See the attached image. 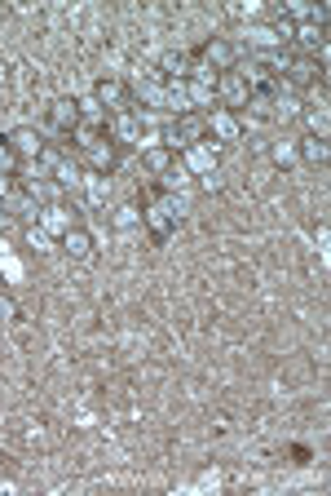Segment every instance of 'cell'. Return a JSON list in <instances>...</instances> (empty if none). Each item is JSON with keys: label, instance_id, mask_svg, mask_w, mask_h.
Listing matches in <instances>:
<instances>
[{"label": "cell", "instance_id": "cell-1", "mask_svg": "<svg viewBox=\"0 0 331 496\" xmlns=\"http://www.w3.org/2000/svg\"><path fill=\"white\" fill-rule=\"evenodd\" d=\"M319 85H327V67L314 58V54H292V58H283V80H279V89L274 94H305V89H319Z\"/></svg>", "mask_w": 331, "mask_h": 496}, {"label": "cell", "instance_id": "cell-2", "mask_svg": "<svg viewBox=\"0 0 331 496\" xmlns=\"http://www.w3.org/2000/svg\"><path fill=\"white\" fill-rule=\"evenodd\" d=\"M204 137H208V124H204V116H199V112H182L177 120L164 128V137H159V142H164L173 155H182V151L199 146Z\"/></svg>", "mask_w": 331, "mask_h": 496}, {"label": "cell", "instance_id": "cell-3", "mask_svg": "<svg viewBox=\"0 0 331 496\" xmlns=\"http://www.w3.org/2000/svg\"><path fill=\"white\" fill-rule=\"evenodd\" d=\"M177 222H182V218L168 209L164 191H150V200H146V209H141V227L150 231V240H155V244H168L173 231H177Z\"/></svg>", "mask_w": 331, "mask_h": 496}, {"label": "cell", "instance_id": "cell-4", "mask_svg": "<svg viewBox=\"0 0 331 496\" xmlns=\"http://www.w3.org/2000/svg\"><path fill=\"white\" fill-rule=\"evenodd\" d=\"M238 58H243V54H238V45H234L230 36H213V40H204V45L195 49V62H199V67H208L213 76L234 71V67H238Z\"/></svg>", "mask_w": 331, "mask_h": 496}, {"label": "cell", "instance_id": "cell-5", "mask_svg": "<svg viewBox=\"0 0 331 496\" xmlns=\"http://www.w3.org/2000/svg\"><path fill=\"white\" fill-rule=\"evenodd\" d=\"M238 76L247 80V89H279V80H283V54H256Z\"/></svg>", "mask_w": 331, "mask_h": 496}, {"label": "cell", "instance_id": "cell-6", "mask_svg": "<svg viewBox=\"0 0 331 496\" xmlns=\"http://www.w3.org/2000/svg\"><path fill=\"white\" fill-rule=\"evenodd\" d=\"M93 98H98V107H102L107 116L133 112V94H128V85H124L119 76H98V80H93Z\"/></svg>", "mask_w": 331, "mask_h": 496}, {"label": "cell", "instance_id": "cell-7", "mask_svg": "<svg viewBox=\"0 0 331 496\" xmlns=\"http://www.w3.org/2000/svg\"><path fill=\"white\" fill-rule=\"evenodd\" d=\"M119 155H124V151H119V146L110 142L107 133H102V137H98V142H93L89 151H80V164H85V169H89L93 178H110V173L119 169Z\"/></svg>", "mask_w": 331, "mask_h": 496}, {"label": "cell", "instance_id": "cell-8", "mask_svg": "<svg viewBox=\"0 0 331 496\" xmlns=\"http://www.w3.org/2000/svg\"><path fill=\"white\" fill-rule=\"evenodd\" d=\"M213 89H217V107H225V112H243L247 98H252V89H247V80L238 76V67H234V71H221Z\"/></svg>", "mask_w": 331, "mask_h": 496}, {"label": "cell", "instance_id": "cell-9", "mask_svg": "<svg viewBox=\"0 0 331 496\" xmlns=\"http://www.w3.org/2000/svg\"><path fill=\"white\" fill-rule=\"evenodd\" d=\"M44 120L53 133H71L76 124H80V98H71V94H58V98H49V107H44Z\"/></svg>", "mask_w": 331, "mask_h": 496}, {"label": "cell", "instance_id": "cell-10", "mask_svg": "<svg viewBox=\"0 0 331 496\" xmlns=\"http://www.w3.org/2000/svg\"><path fill=\"white\" fill-rule=\"evenodd\" d=\"M204 124H208V137L221 142V146H230V142H238V137H243V116H238V112L213 107V112L204 116Z\"/></svg>", "mask_w": 331, "mask_h": 496}, {"label": "cell", "instance_id": "cell-11", "mask_svg": "<svg viewBox=\"0 0 331 496\" xmlns=\"http://www.w3.org/2000/svg\"><path fill=\"white\" fill-rule=\"evenodd\" d=\"M4 137H9V146H13L18 160H40V151H44V142H49L36 124H18V128H9Z\"/></svg>", "mask_w": 331, "mask_h": 496}, {"label": "cell", "instance_id": "cell-12", "mask_svg": "<svg viewBox=\"0 0 331 496\" xmlns=\"http://www.w3.org/2000/svg\"><path fill=\"white\" fill-rule=\"evenodd\" d=\"M62 252H67L71 261H93V252H98V240H93V231L76 222V227L62 236Z\"/></svg>", "mask_w": 331, "mask_h": 496}, {"label": "cell", "instance_id": "cell-13", "mask_svg": "<svg viewBox=\"0 0 331 496\" xmlns=\"http://www.w3.org/2000/svg\"><path fill=\"white\" fill-rule=\"evenodd\" d=\"M71 213H80V209L67 204V200H62V204H44V209H40V227H44V236H58V240H62V236L76 227Z\"/></svg>", "mask_w": 331, "mask_h": 496}, {"label": "cell", "instance_id": "cell-14", "mask_svg": "<svg viewBox=\"0 0 331 496\" xmlns=\"http://www.w3.org/2000/svg\"><path fill=\"white\" fill-rule=\"evenodd\" d=\"M296 155L310 164V169H327L331 160V142L323 137V133H305L301 142H296Z\"/></svg>", "mask_w": 331, "mask_h": 496}, {"label": "cell", "instance_id": "cell-15", "mask_svg": "<svg viewBox=\"0 0 331 496\" xmlns=\"http://www.w3.org/2000/svg\"><path fill=\"white\" fill-rule=\"evenodd\" d=\"M0 209L9 213V222H36V218H40V204H36V195H31V191H22V186H18V191H13V195H9Z\"/></svg>", "mask_w": 331, "mask_h": 496}, {"label": "cell", "instance_id": "cell-16", "mask_svg": "<svg viewBox=\"0 0 331 496\" xmlns=\"http://www.w3.org/2000/svg\"><path fill=\"white\" fill-rule=\"evenodd\" d=\"M190 71H195V54H186V49H173V54L159 58V76L164 80H186Z\"/></svg>", "mask_w": 331, "mask_h": 496}, {"label": "cell", "instance_id": "cell-17", "mask_svg": "<svg viewBox=\"0 0 331 496\" xmlns=\"http://www.w3.org/2000/svg\"><path fill=\"white\" fill-rule=\"evenodd\" d=\"M292 45H301V54H323V49H327V27H319V22H301L296 36H292Z\"/></svg>", "mask_w": 331, "mask_h": 496}, {"label": "cell", "instance_id": "cell-18", "mask_svg": "<svg viewBox=\"0 0 331 496\" xmlns=\"http://www.w3.org/2000/svg\"><path fill=\"white\" fill-rule=\"evenodd\" d=\"M173 160H177V155H173L164 142H146V146H141V169L155 173V178H159L164 169H173Z\"/></svg>", "mask_w": 331, "mask_h": 496}, {"label": "cell", "instance_id": "cell-19", "mask_svg": "<svg viewBox=\"0 0 331 496\" xmlns=\"http://www.w3.org/2000/svg\"><path fill=\"white\" fill-rule=\"evenodd\" d=\"M247 112H252L256 120H274V116H279V94H274V89H252Z\"/></svg>", "mask_w": 331, "mask_h": 496}, {"label": "cell", "instance_id": "cell-20", "mask_svg": "<svg viewBox=\"0 0 331 496\" xmlns=\"http://www.w3.org/2000/svg\"><path fill=\"white\" fill-rule=\"evenodd\" d=\"M186 178H190V169H186L182 160H173V169H164V173H159V186H155V191H164V195H168V191H182V186H186Z\"/></svg>", "mask_w": 331, "mask_h": 496}, {"label": "cell", "instance_id": "cell-21", "mask_svg": "<svg viewBox=\"0 0 331 496\" xmlns=\"http://www.w3.org/2000/svg\"><path fill=\"white\" fill-rule=\"evenodd\" d=\"M107 112H102V107H98V98H93V94H89V98H80V124H89V128H102V133H107Z\"/></svg>", "mask_w": 331, "mask_h": 496}, {"label": "cell", "instance_id": "cell-22", "mask_svg": "<svg viewBox=\"0 0 331 496\" xmlns=\"http://www.w3.org/2000/svg\"><path fill=\"white\" fill-rule=\"evenodd\" d=\"M270 160L279 164V169H287V164H296L301 155H296V142H274V151H270Z\"/></svg>", "mask_w": 331, "mask_h": 496}, {"label": "cell", "instance_id": "cell-23", "mask_svg": "<svg viewBox=\"0 0 331 496\" xmlns=\"http://www.w3.org/2000/svg\"><path fill=\"white\" fill-rule=\"evenodd\" d=\"M18 315H22V310H18V297H13V293H4V288H0V324H13V319H18Z\"/></svg>", "mask_w": 331, "mask_h": 496}, {"label": "cell", "instance_id": "cell-24", "mask_svg": "<svg viewBox=\"0 0 331 496\" xmlns=\"http://www.w3.org/2000/svg\"><path fill=\"white\" fill-rule=\"evenodd\" d=\"M18 164H22V160L13 155V146H9V137L0 133V173H18Z\"/></svg>", "mask_w": 331, "mask_h": 496}, {"label": "cell", "instance_id": "cell-25", "mask_svg": "<svg viewBox=\"0 0 331 496\" xmlns=\"http://www.w3.org/2000/svg\"><path fill=\"white\" fill-rule=\"evenodd\" d=\"M13 191H18V178H13V173H0V204H4Z\"/></svg>", "mask_w": 331, "mask_h": 496}, {"label": "cell", "instance_id": "cell-26", "mask_svg": "<svg viewBox=\"0 0 331 496\" xmlns=\"http://www.w3.org/2000/svg\"><path fill=\"white\" fill-rule=\"evenodd\" d=\"M310 124H314V133H323L327 137V112L319 107V112H310Z\"/></svg>", "mask_w": 331, "mask_h": 496}, {"label": "cell", "instance_id": "cell-27", "mask_svg": "<svg viewBox=\"0 0 331 496\" xmlns=\"http://www.w3.org/2000/svg\"><path fill=\"white\" fill-rule=\"evenodd\" d=\"M204 191H221V169H208V173H204Z\"/></svg>", "mask_w": 331, "mask_h": 496}, {"label": "cell", "instance_id": "cell-28", "mask_svg": "<svg viewBox=\"0 0 331 496\" xmlns=\"http://www.w3.org/2000/svg\"><path fill=\"white\" fill-rule=\"evenodd\" d=\"M44 240H49L44 231H27V248H44Z\"/></svg>", "mask_w": 331, "mask_h": 496}, {"label": "cell", "instance_id": "cell-29", "mask_svg": "<svg viewBox=\"0 0 331 496\" xmlns=\"http://www.w3.org/2000/svg\"><path fill=\"white\" fill-rule=\"evenodd\" d=\"M4 231H9V213L0 209V236H4Z\"/></svg>", "mask_w": 331, "mask_h": 496}]
</instances>
